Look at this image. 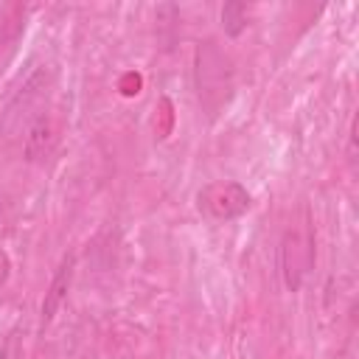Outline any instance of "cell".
Segmentation results:
<instances>
[{
  "label": "cell",
  "mask_w": 359,
  "mask_h": 359,
  "mask_svg": "<svg viewBox=\"0 0 359 359\" xmlns=\"http://www.w3.org/2000/svg\"><path fill=\"white\" fill-rule=\"evenodd\" d=\"M194 87H196L199 107L210 121L219 118L233 101L236 70H233L230 56L213 39H205V42L196 45V53H194Z\"/></svg>",
  "instance_id": "1"
},
{
  "label": "cell",
  "mask_w": 359,
  "mask_h": 359,
  "mask_svg": "<svg viewBox=\"0 0 359 359\" xmlns=\"http://www.w3.org/2000/svg\"><path fill=\"white\" fill-rule=\"evenodd\" d=\"M317 247H314V222L306 208H300L280 233L278 241V269L283 286L289 292H300L314 269Z\"/></svg>",
  "instance_id": "2"
},
{
  "label": "cell",
  "mask_w": 359,
  "mask_h": 359,
  "mask_svg": "<svg viewBox=\"0 0 359 359\" xmlns=\"http://www.w3.org/2000/svg\"><path fill=\"white\" fill-rule=\"evenodd\" d=\"M196 208L210 222H233L252 208V194L236 180H213L199 188Z\"/></svg>",
  "instance_id": "3"
},
{
  "label": "cell",
  "mask_w": 359,
  "mask_h": 359,
  "mask_svg": "<svg viewBox=\"0 0 359 359\" xmlns=\"http://www.w3.org/2000/svg\"><path fill=\"white\" fill-rule=\"evenodd\" d=\"M62 135V112L53 107H45L39 112H34V118L28 121L25 132H22V157L28 163H45Z\"/></svg>",
  "instance_id": "4"
},
{
  "label": "cell",
  "mask_w": 359,
  "mask_h": 359,
  "mask_svg": "<svg viewBox=\"0 0 359 359\" xmlns=\"http://www.w3.org/2000/svg\"><path fill=\"white\" fill-rule=\"evenodd\" d=\"M70 283H73V258L65 255L59 269L53 272L50 278V286L45 292V300H42V328L56 317V311L62 309V303L67 300V292H70Z\"/></svg>",
  "instance_id": "5"
},
{
  "label": "cell",
  "mask_w": 359,
  "mask_h": 359,
  "mask_svg": "<svg viewBox=\"0 0 359 359\" xmlns=\"http://www.w3.org/2000/svg\"><path fill=\"white\" fill-rule=\"evenodd\" d=\"M222 25L227 36H238L247 28V6L244 3H224L222 6Z\"/></svg>",
  "instance_id": "6"
},
{
  "label": "cell",
  "mask_w": 359,
  "mask_h": 359,
  "mask_svg": "<svg viewBox=\"0 0 359 359\" xmlns=\"http://www.w3.org/2000/svg\"><path fill=\"white\" fill-rule=\"evenodd\" d=\"M20 25V8L17 6H0V48L14 36Z\"/></svg>",
  "instance_id": "7"
}]
</instances>
